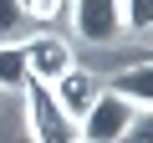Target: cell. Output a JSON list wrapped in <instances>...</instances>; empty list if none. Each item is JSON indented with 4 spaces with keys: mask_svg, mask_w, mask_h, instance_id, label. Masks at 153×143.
Segmentation results:
<instances>
[{
    "mask_svg": "<svg viewBox=\"0 0 153 143\" xmlns=\"http://www.w3.org/2000/svg\"><path fill=\"white\" fill-rule=\"evenodd\" d=\"M123 31H133V36L153 31V0H123Z\"/></svg>",
    "mask_w": 153,
    "mask_h": 143,
    "instance_id": "obj_9",
    "label": "cell"
},
{
    "mask_svg": "<svg viewBox=\"0 0 153 143\" xmlns=\"http://www.w3.org/2000/svg\"><path fill=\"white\" fill-rule=\"evenodd\" d=\"M107 92H112V97H128L138 112H143V107H153V56L117 66V72H112V82H107Z\"/></svg>",
    "mask_w": 153,
    "mask_h": 143,
    "instance_id": "obj_5",
    "label": "cell"
},
{
    "mask_svg": "<svg viewBox=\"0 0 153 143\" xmlns=\"http://www.w3.org/2000/svg\"><path fill=\"white\" fill-rule=\"evenodd\" d=\"M31 36V16L21 0H0V46H21Z\"/></svg>",
    "mask_w": 153,
    "mask_h": 143,
    "instance_id": "obj_7",
    "label": "cell"
},
{
    "mask_svg": "<svg viewBox=\"0 0 153 143\" xmlns=\"http://www.w3.org/2000/svg\"><path fill=\"white\" fill-rule=\"evenodd\" d=\"M117 143H153V107H143V112L128 123V133H123Z\"/></svg>",
    "mask_w": 153,
    "mask_h": 143,
    "instance_id": "obj_10",
    "label": "cell"
},
{
    "mask_svg": "<svg viewBox=\"0 0 153 143\" xmlns=\"http://www.w3.org/2000/svg\"><path fill=\"white\" fill-rule=\"evenodd\" d=\"M66 16L82 46H112L123 36V0H71Z\"/></svg>",
    "mask_w": 153,
    "mask_h": 143,
    "instance_id": "obj_2",
    "label": "cell"
},
{
    "mask_svg": "<svg viewBox=\"0 0 153 143\" xmlns=\"http://www.w3.org/2000/svg\"><path fill=\"white\" fill-rule=\"evenodd\" d=\"M21 5H26L31 21H56V16H66V0H21Z\"/></svg>",
    "mask_w": 153,
    "mask_h": 143,
    "instance_id": "obj_11",
    "label": "cell"
},
{
    "mask_svg": "<svg viewBox=\"0 0 153 143\" xmlns=\"http://www.w3.org/2000/svg\"><path fill=\"white\" fill-rule=\"evenodd\" d=\"M31 77H26V51L21 46H0V92H21Z\"/></svg>",
    "mask_w": 153,
    "mask_h": 143,
    "instance_id": "obj_8",
    "label": "cell"
},
{
    "mask_svg": "<svg viewBox=\"0 0 153 143\" xmlns=\"http://www.w3.org/2000/svg\"><path fill=\"white\" fill-rule=\"evenodd\" d=\"M133 118H138V107H133L128 97H112V92L102 87V92L92 97V107L76 118V138H82V143H117Z\"/></svg>",
    "mask_w": 153,
    "mask_h": 143,
    "instance_id": "obj_1",
    "label": "cell"
},
{
    "mask_svg": "<svg viewBox=\"0 0 153 143\" xmlns=\"http://www.w3.org/2000/svg\"><path fill=\"white\" fill-rule=\"evenodd\" d=\"M97 92H102V87H97V77H92V72H82V66H71L61 82H51V97H56V107H61L71 123L92 107V97H97Z\"/></svg>",
    "mask_w": 153,
    "mask_h": 143,
    "instance_id": "obj_6",
    "label": "cell"
},
{
    "mask_svg": "<svg viewBox=\"0 0 153 143\" xmlns=\"http://www.w3.org/2000/svg\"><path fill=\"white\" fill-rule=\"evenodd\" d=\"M26 128H31L36 143H82L76 123L56 107L51 87H41V82H31V92H26Z\"/></svg>",
    "mask_w": 153,
    "mask_h": 143,
    "instance_id": "obj_3",
    "label": "cell"
},
{
    "mask_svg": "<svg viewBox=\"0 0 153 143\" xmlns=\"http://www.w3.org/2000/svg\"><path fill=\"white\" fill-rule=\"evenodd\" d=\"M21 51H26V77L41 82V87L61 82L66 72L76 66V61H71V41H61V36H26Z\"/></svg>",
    "mask_w": 153,
    "mask_h": 143,
    "instance_id": "obj_4",
    "label": "cell"
}]
</instances>
